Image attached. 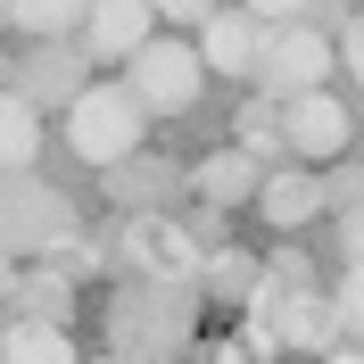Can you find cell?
Listing matches in <instances>:
<instances>
[{"mask_svg":"<svg viewBox=\"0 0 364 364\" xmlns=\"http://www.w3.org/2000/svg\"><path fill=\"white\" fill-rule=\"evenodd\" d=\"M191 340V282H141L108 306V348L116 356H166V348Z\"/></svg>","mask_w":364,"mask_h":364,"instance_id":"1","label":"cell"},{"mask_svg":"<svg viewBox=\"0 0 364 364\" xmlns=\"http://www.w3.org/2000/svg\"><path fill=\"white\" fill-rule=\"evenodd\" d=\"M75 240V207L33 182V166H9L0 174V249L9 257H58Z\"/></svg>","mask_w":364,"mask_h":364,"instance_id":"2","label":"cell"},{"mask_svg":"<svg viewBox=\"0 0 364 364\" xmlns=\"http://www.w3.org/2000/svg\"><path fill=\"white\" fill-rule=\"evenodd\" d=\"M141 124H149V108H141L124 83H91L83 75L75 100H67V141H75V158H91V166L141 149Z\"/></svg>","mask_w":364,"mask_h":364,"instance_id":"3","label":"cell"},{"mask_svg":"<svg viewBox=\"0 0 364 364\" xmlns=\"http://www.w3.org/2000/svg\"><path fill=\"white\" fill-rule=\"evenodd\" d=\"M124 58H133V83H124V91H133L149 116H182L191 100H199V83H207V67H199L191 42H149V33H141Z\"/></svg>","mask_w":364,"mask_h":364,"instance_id":"4","label":"cell"},{"mask_svg":"<svg viewBox=\"0 0 364 364\" xmlns=\"http://www.w3.org/2000/svg\"><path fill=\"white\" fill-rule=\"evenodd\" d=\"M273 124H282V149L290 158H340L348 149V100L340 91H323V83H306V91H282L273 100Z\"/></svg>","mask_w":364,"mask_h":364,"instance_id":"5","label":"cell"},{"mask_svg":"<svg viewBox=\"0 0 364 364\" xmlns=\"http://www.w3.org/2000/svg\"><path fill=\"white\" fill-rule=\"evenodd\" d=\"M257 83H265V100H282V91H306V83H323L331 75V42H323L315 25H298V17H282V25H265V42H257Z\"/></svg>","mask_w":364,"mask_h":364,"instance_id":"6","label":"cell"},{"mask_svg":"<svg viewBox=\"0 0 364 364\" xmlns=\"http://www.w3.org/2000/svg\"><path fill=\"white\" fill-rule=\"evenodd\" d=\"M124 257H133L141 273H158V282H191L199 273V240H191V224H174V215H133L124 224Z\"/></svg>","mask_w":364,"mask_h":364,"instance_id":"7","label":"cell"},{"mask_svg":"<svg viewBox=\"0 0 364 364\" xmlns=\"http://www.w3.org/2000/svg\"><path fill=\"white\" fill-rule=\"evenodd\" d=\"M75 83H83V50H75L67 33H33V58L17 67V83H9V91H25L33 108H50V100L67 108Z\"/></svg>","mask_w":364,"mask_h":364,"instance_id":"8","label":"cell"},{"mask_svg":"<svg viewBox=\"0 0 364 364\" xmlns=\"http://www.w3.org/2000/svg\"><path fill=\"white\" fill-rule=\"evenodd\" d=\"M141 33H149V0H83V17H75L83 58H124Z\"/></svg>","mask_w":364,"mask_h":364,"instance_id":"9","label":"cell"},{"mask_svg":"<svg viewBox=\"0 0 364 364\" xmlns=\"http://www.w3.org/2000/svg\"><path fill=\"white\" fill-rule=\"evenodd\" d=\"M257 42H265V17H249V9H207L199 17V67L249 75L257 67Z\"/></svg>","mask_w":364,"mask_h":364,"instance_id":"10","label":"cell"},{"mask_svg":"<svg viewBox=\"0 0 364 364\" xmlns=\"http://www.w3.org/2000/svg\"><path fill=\"white\" fill-rule=\"evenodd\" d=\"M100 174H108V199H116V207H166V199L182 191V174H174V166H166V158H141V149L108 158Z\"/></svg>","mask_w":364,"mask_h":364,"instance_id":"11","label":"cell"},{"mask_svg":"<svg viewBox=\"0 0 364 364\" xmlns=\"http://www.w3.org/2000/svg\"><path fill=\"white\" fill-rule=\"evenodd\" d=\"M249 199L265 207V224H282V232H298V224H315V215H323V191H315V174H306V166L257 174V191H249Z\"/></svg>","mask_w":364,"mask_h":364,"instance_id":"12","label":"cell"},{"mask_svg":"<svg viewBox=\"0 0 364 364\" xmlns=\"http://www.w3.org/2000/svg\"><path fill=\"white\" fill-rule=\"evenodd\" d=\"M182 191H199V207H240L257 191V158L249 149H215V158H199L182 174Z\"/></svg>","mask_w":364,"mask_h":364,"instance_id":"13","label":"cell"},{"mask_svg":"<svg viewBox=\"0 0 364 364\" xmlns=\"http://www.w3.org/2000/svg\"><path fill=\"white\" fill-rule=\"evenodd\" d=\"M0 356H17V364H67L75 340H67V323H50V315H17V323H0Z\"/></svg>","mask_w":364,"mask_h":364,"instance_id":"14","label":"cell"},{"mask_svg":"<svg viewBox=\"0 0 364 364\" xmlns=\"http://www.w3.org/2000/svg\"><path fill=\"white\" fill-rule=\"evenodd\" d=\"M0 298H17V315H50V323H67L75 290H67V265H33V273H9V290Z\"/></svg>","mask_w":364,"mask_h":364,"instance_id":"15","label":"cell"},{"mask_svg":"<svg viewBox=\"0 0 364 364\" xmlns=\"http://www.w3.org/2000/svg\"><path fill=\"white\" fill-rule=\"evenodd\" d=\"M33 158H42V116H33L25 91H0V174L9 166H33Z\"/></svg>","mask_w":364,"mask_h":364,"instance_id":"16","label":"cell"},{"mask_svg":"<svg viewBox=\"0 0 364 364\" xmlns=\"http://www.w3.org/2000/svg\"><path fill=\"white\" fill-rule=\"evenodd\" d=\"M0 17H9V25H25V33H75L83 0H0Z\"/></svg>","mask_w":364,"mask_h":364,"instance_id":"17","label":"cell"},{"mask_svg":"<svg viewBox=\"0 0 364 364\" xmlns=\"http://www.w3.org/2000/svg\"><path fill=\"white\" fill-rule=\"evenodd\" d=\"M199 273H207V290H215V298H249L257 290V273H265V265H257V257H199Z\"/></svg>","mask_w":364,"mask_h":364,"instance_id":"18","label":"cell"},{"mask_svg":"<svg viewBox=\"0 0 364 364\" xmlns=\"http://www.w3.org/2000/svg\"><path fill=\"white\" fill-rule=\"evenodd\" d=\"M240 149H249V158H282V124H273V100H249V108H240Z\"/></svg>","mask_w":364,"mask_h":364,"instance_id":"19","label":"cell"},{"mask_svg":"<svg viewBox=\"0 0 364 364\" xmlns=\"http://www.w3.org/2000/svg\"><path fill=\"white\" fill-rule=\"evenodd\" d=\"M315 191H323V207H331V215H356V207H364V174H356V166L315 174Z\"/></svg>","mask_w":364,"mask_h":364,"instance_id":"20","label":"cell"},{"mask_svg":"<svg viewBox=\"0 0 364 364\" xmlns=\"http://www.w3.org/2000/svg\"><path fill=\"white\" fill-rule=\"evenodd\" d=\"M215 0H149V17H182V25H199Z\"/></svg>","mask_w":364,"mask_h":364,"instance_id":"21","label":"cell"},{"mask_svg":"<svg viewBox=\"0 0 364 364\" xmlns=\"http://www.w3.org/2000/svg\"><path fill=\"white\" fill-rule=\"evenodd\" d=\"M240 9H249V17H265V25H282V17H298V9H306V0H240Z\"/></svg>","mask_w":364,"mask_h":364,"instance_id":"22","label":"cell"},{"mask_svg":"<svg viewBox=\"0 0 364 364\" xmlns=\"http://www.w3.org/2000/svg\"><path fill=\"white\" fill-rule=\"evenodd\" d=\"M265 273H282V282H315V265H306V257H298V249H282V257H273Z\"/></svg>","mask_w":364,"mask_h":364,"instance_id":"23","label":"cell"},{"mask_svg":"<svg viewBox=\"0 0 364 364\" xmlns=\"http://www.w3.org/2000/svg\"><path fill=\"white\" fill-rule=\"evenodd\" d=\"M9 273H17V257H9V249H0V290H9Z\"/></svg>","mask_w":364,"mask_h":364,"instance_id":"24","label":"cell"},{"mask_svg":"<svg viewBox=\"0 0 364 364\" xmlns=\"http://www.w3.org/2000/svg\"><path fill=\"white\" fill-rule=\"evenodd\" d=\"M0 83H9V67H0Z\"/></svg>","mask_w":364,"mask_h":364,"instance_id":"25","label":"cell"},{"mask_svg":"<svg viewBox=\"0 0 364 364\" xmlns=\"http://www.w3.org/2000/svg\"><path fill=\"white\" fill-rule=\"evenodd\" d=\"M0 25H9V17H0Z\"/></svg>","mask_w":364,"mask_h":364,"instance_id":"26","label":"cell"}]
</instances>
